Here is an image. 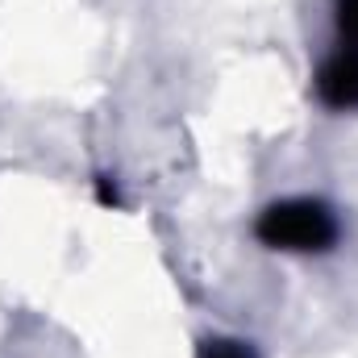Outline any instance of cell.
<instances>
[{"label":"cell","instance_id":"6da1fadb","mask_svg":"<svg viewBox=\"0 0 358 358\" xmlns=\"http://www.w3.org/2000/svg\"><path fill=\"white\" fill-rule=\"evenodd\" d=\"M259 238L271 250L321 255L338 242V217L321 200H279L259 217Z\"/></svg>","mask_w":358,"mask_h":358},{"label":"cell","instance_id":"7a4b0ae2","mask_svg":"<svg viewBox=\"0 0 358 358\" xmlns=\"http://www.w3.org/2000/svg\"><path fill=\"white\" fill-rule=\"evenodd\" d=\"M317 92L329 108H358V42H342L321 63Z\"/></svg>","mask_w":358,"mask_h":358},{"label":"cell","instance_id":"3957f363","mask_svg":"<svg viewBox=\"0 0 358 358\" xmlns=\"http://www.w3.org/2000/svg\"><path fill=\"white\" fill-rule=\"evenodd\" d=\"M200 358H255V350L246 342H229V338H217V342H204Z\"/></svg>","mask_w":358,"mask_h":358},{"label":"cell","instance_id":"277c9868","mask_svg":"<svg viewBox=\"0 0 358 358\" xmlns=\"http://www.w3.org/2000/svg\"><path fill=\"white\" fill-rule=\"evenodd\" d=\"M338 29L342 42H358V0H338Z\"/></svg>","mask_w":358,"mask_h":358}]
</instances>
